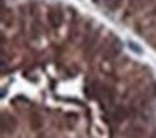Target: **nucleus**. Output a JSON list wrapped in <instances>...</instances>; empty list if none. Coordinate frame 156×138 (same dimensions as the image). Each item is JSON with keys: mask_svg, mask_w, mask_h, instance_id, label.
<instances>
[{"mask_svg": "<svg viewBox=\"0 0 156 138\" xmlns=\"http://www.w3.org/2000/svg\"><path fill=\"white\" fill-rule=\"evenodd\" d=\"M126 47H128L131 52H134L136 56H143V54H144V49H143V46H139L136 40L128 39V40H126Z\"/></svg>", "mask_w": 156, "mask_h": 138, "instance_id": "obj_1", "label": "nucleus"}]
</instances>
